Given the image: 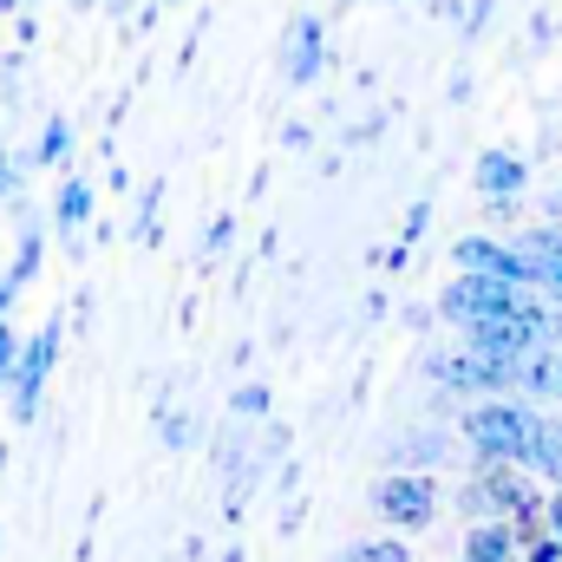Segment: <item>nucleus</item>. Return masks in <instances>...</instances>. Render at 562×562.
Masks as SVG:
<instances>
[{
    "instance_id": "nucleus-1",
    "label": "nucleus",
    "mask_w": 562,
    "mask_h": 562,
    "mask_svg": "<svg viewBox=\"0 0 562 562\" xmlns=\"http://www.w3.org/2000/svg\"><path fill=\"white\" fill-rule=\"evenodd\" d=\"M537 431H543V413L491 393L464 413V445L477 451V464H524L530 471V451H537Z\"/></svg>"
},
{
    "instance_id": "nucleus-2",
    "label": "nucleus",
    "mask_w": 562,
    "mask_h": 562,
    "mask_svg": "<svg viewBox=\"0 0 562 562\" xmlns=\"http://www.w3.org/2000/svg\"><path fill=\"white\" fill-rule=\"evenodd\" d=\"M458 504H464L471 524H484V517H510L517 530H537L543 510H550V504L524 484V464H484V471L471 477V491H458Z\"/></svg>"
},
{
    "instance_id": "nucleus-3",
    "label": "nucleus",
    "mask_w": 562,
    "mask_h": 562,
    "mask_svg": "<svg viewBox=\"0 0 562 562\" xmlns=\"http://www.w3.org/2000/svg\"><path fill=\"white\" fill-rule=\"evenodd\" d=\"M425 373H431V386H445V393H458V400L517 393V360L484 353V347H471V340H458L451 353H431V360H425Z\"/></svg>"
},
{
    "instance_id": "nucleus-4",
    "label": "nucleus",
    "mask_w": 562,
    "mask_h": 562,
    "mask_svg": "<svg viewBox=\"0 0 562 562\" xmlns=\"http://www.w3.org/2000/svg\"><path fill=\"white\" fill-rule=\"evenodd\" d=\"M530 301V288H517V281H491V276H464L438 294V314L451 321V327H471V321H491V314H510V307H524Z\"/></svg>"
},
{
    "instance_id": "nucleus-5",
    "label": "nucleus",
    "mask_w": 562,
    "mask_h": 562,
    "mask_svg": "<svg viewBox=\"0 0 562 562\" xmlns=\"http://www.w3.org/2000/svg\"><path fill=\"white\" fill-rule=\"evenodd\" d=\"M373 510H380L393 530H425V524L438 517V484H431V471H393V477H380Z\"/></svg>"
},
{
    "instance_id": "nucleus-6",
    "label": "nucleus",
    "mask_w": 562,
    "mask_h": 562,
    "mask_svg": "<svg viewBox=\"0 0 562 562\" xmlns=\"http://www.w3.org/2000/svg\"><path fill=\"white\" fill-rule=\"evenodd\" d=\"M451 262L464 276H491V281H517V288H537V269L517 243H497V236H458L451 243Z\"/></svg>"
},
{
    "instance_id": "nucleus-7",
    "label": "nucleus",
    "mask_w": 562,
    "mask_h": 562,
    "mask_svg": "<svg viewBox=\"0 0 562 562\" xmlns=\"http://www.w3.org/2000/svg\"><path fill=\"white\" fill-rule=\"evenodd\" d=\"M53 360H59V327H40V334L20 347V360H13V419L20 425L40 413V386H46Z\"/></svg>"
},
{
    "instance_id": "nucleus-8",
    "label": "nucleus",
    "mask_w": 562,
    "mask_h": 562,
    "mask_svg": "<svg viewBox=\"0 0 562 562\" xmlns=\"http://www.w3.org/2000/svg\"><path fill=\"white\" fill-rule=\"evenodd\" d=\"M321 66H327V26H321L314 13H301V20L288 26V40H281V79H288V86H314Z\"/></svg>"
},
{
    "instance_id": "nucleus-9",
    "label": "nucleus",
    "mask_w": 562,
    "mask_h": 562,
    "mask_svg": "<svg viewBox=\"0 0 562 562\" xmlns=\"http://www.w3.org/2000/svg\"><path fill=\"white\" fill-rule=\"evenodd\" d=\"M524 183H530V164H524L517 150H484V157H477V196H484L491 210H510V203L524 196Z\"/></svg>"
},
{
    "instance_id": "nucleus-10",
    "label": "nucleus",
    "mask_w": 562,
    "mask_h": 562,
    "mask_svg": "<svg viewBox=\"0 0 562 562\" xmlns=\"http://www.w3.org/2000/svg\"><path fill=\"white\" fill-rule=\"evenodd\" d=\"M464 562H524V530L510 517H484L464 537Z\"/></svg>"
},
{
    "instance_id": "nucleus-11",
    "label": "nucleus",
    "mask_w": 562,
    "mask_h": 562,
    "mask_svg": "<svg viewBox=\"0 0 562 562\" xmlns=\"http://www.w3.org/2000/svg\"><path fill=\"white\" fill-rule=\"evenodd\" d=\"M53 223H59L66 236H79V229L92 223V183H86V177H66V183H59V203H53Z\"/></svg>"
},
{
    "instance_id": "nucleus-12",
    "label": "nucleus",
    "mask_w": 562,
    "mask_h": 562,
    "mask_svg": "<svg viewBox=\"0 0 562 562\" xmlns=\"http://www.w3.org/2000/svg\"><path fill=\"white\" fill-rule=\"evenodd\" d=\"M517 249L530 256V269H537V281H543V269L562 256V229H524V236H517Z\"/></svg>"
},
{
    "instance_id": "nucleus-13",
    "label": "nucleus",
    "mask_w": 562,
    "mask_h": 562,
    "mask_svg": "<svg viewBox=\"0 0 562 562\" xmlns=\"http://www.w3.org/2000/svg\"><path fill=\"white\" fill-rule=\"evenodd\" d=\"M445 458V431H413V445H400V464H413V471H431Z\"/></svg>"
},
{
    "instance_id": "nucleus-14",
    "label": "nucleus",
    "mask_w": 562,
    "mask_h": 562,
    "mask_svg": "<svg viewBox=\"0 0 562 562\" xmlns=\"http://www.w3.org/2000/svg\"><path fill=\"white\" fill-rule=\"evenodd\" d=\"M524 562H562V537L550 530V517L537 530H524Z\"/></svg>"
},
{
    "instance_id": "nucleus-15",
    "label": "nucleus",
    "mask_w": 562,
    "mask_h": 562,
    "mask_svg": "<svg viewBox=\"0 0 562 562\" xmlns=\"http://www.w3.org/2000/svg\"><path fill=\"white\" fill-rule=\"evenodd\" d=\"M66 150H72V125L53 119V125L40 132V150H33V157H40V164H66Z\"/></svg>"
},
{
    "instance_id": "nucleus-16",
    "label": "nucleus",
    "mask_w": 562,
    "mask_h": 562,
    "mask_svg": "<svg viewBox=\"0 0 562 562\" xmlns=\"http://www.w3.org/2000/svg\"><path fill=\"white\" fill-rule=\"evenodd\" d=\"M33 269H40V229H26V236H20V249H13V269H7V276L26 288V281H33Z\"/></svg>"
},
{
    "instance_id": "nucleus-17",
    "label": "nucleus",
    "mask_w": 562,
    "mask_h": 562,
    "mask_svg": "<svg viewBox=\"0 0 562 562\" xmlns=\"http://www.w3.org/2000/svg\"><path fill=\"white\" fill-rule=\"evenodd\" d=\"M347 562H413V550L406 543H353Z\"/></svg>"
},
{
    "instance_id": "nucleus-18",
    "label": "nucleus",
    "mask_w": 562,
    "mask_h": 562,
    "mask_svg": "<svg viewBox=\"0 0 562 562\" xmlns=\"http://www.w3.org/2000/svg\"><path fill=\"white\" fill-rule=\"evenodd\" d=\"M13 360H20V334H13L7 314H0V386H13Z\"/></svg>"
},
{
    "instance_id": "nucleus-19",
    "label": "nucleus",
    "mask_w": 562,
    "mask_h": 562,
    "mask_svg": "<svg viewBox=\"0 0 562 562\" xmlns=\"http://www.w3.org/2000/svg\"><path fill=\"white\" fill-rule=\"evenodd\" d=\"M269 413V386H243L236 393V419H262Z\"/></svg>"
},
{
    "instance_id": "nucleus-20",
    "label": "nucleus",
    "mask_w": 562,
    "mask_h": 562,
    "mask_svg": "<svg viewBox=\"0 0 562 562\" xmlns=\"http://www.w3.org/2000/svg\"><path fill=\"white\" fill-rule=\"evenodd\" d=\"M132 236H138V243H157V190L138 203V229H132Z\"/></svg>"
},
{
    "instance_id": "nucleus-21",
    "label": "nucleus",
    "mask_w": 562,
    "mask_h": 562,
    "mask_svg": "<svg viewBox=\"0 0 562 562\" xmlns=\"http://www.w3.org/2000/svg\"><path fill=\"white\" fill-rule=\"evenodd\" d=\"M0 203H20V177H13V157L0 144Z\"/></svg>"
},
{
    "instance_id": "nucleus-22",
    "label": "nucleus",
    "mask_w": 562,
    "mask_h": 562,
    "mask_svg": "<svg viewBox=\"0 0 562 562\" xmlns=\"http://www.w3.org/2000/svg\"><path fill=\"white\" fill-rule=\"evenodd\" d=\"M229 236H236V223H216V229H210V243H203V262H216V256L229 249Z\"/></svg>"
},
{
    "instance_id": "nucleus-23",
    "label": "nucleus",
    "mask_w": 562,
    "mask_h": 562,
    "mask_svg": "<svg viewBox=\"0 0 562 562\" xmlns=\"http://www.w3.org/2000/svg\"><path fill=\"white\" fill-rule=\"evenodd\" d=\"M537 288H543V294H550V301L562 307V256L550 262V269H543V281H537Z\"/></svg>"
},
{
    "instance_id": "nucleus-24",
    "label": "nucleus",
    "mask_w": 562,
    "mask_h": 562,
    "mask_svg": "<svg viewBox=\"0 0 562 562\" xmlns=\"http://www.w3.org/2000/svg\"><path fill=\"white\" fill-rule=\"evenodd\" d=\"M13 294H20V281H13V276H0V314L13 307Z\"/></svg>"
},
{
    "instance_id": "nucleus-25",
    "label": "nucleus",
    "mask_w": 562,
    "mask_h": 562,
    "mask_svg": "<svg viewBox=\"0 0 562 562\" xmlns=\"http://www.w3.org/2000/svg\"><path fill=\"white\" fill-rule=\"evenodd\" d=\"M543 517H550V530L562 537V497H550V510H543Z\"/></svg>"
},
{
    "instance_id": "nucleus-26",
    "label": "nucleus",
    "mask_w": 562,
    "mask_h": 562,
    "mask_svg": "<svg viewBox=\"0 0 562 562\" xmlns=\"http://www.w3.org/2000/svg\"><path fill=\"white\" fill-rule=\"evenodd\" d=\"M20 7H26V0H0V13H20Z\"/></svg>"
},
{
    "instance_id": "nucleus-27",
    "label": "nucleus",
    "mask_w": 562,
    "mask_h": 562,
    "mask_svg": "<svg viewBox=\"0 0 562 562\" xmlns=\"http://www.w3.org/2000/svg\"><path fill=\"white\" fill-rule=\"evenodd\" d=\"M550 484H557V497H562V471H557V477H550Z\"/></svg>"
},
{
    "instance_id": "nucleus-28",
    "label": "nucleus",
    "mask_w": 562,
    "mask_h": 562,
    "mask_svg": "<svg viewBox=\"0 0 562 562\" xmlns=\"http://www.w3.org/2000/svg\"><path fill=\"white\" fill-rule=\"evenodd\" d=\"M550 210H557V216H562V196H557V203H550Z\"/></svg>"
},
{
    "instance_id": "nucleus-29",
    "label": "nucleus",
    "mask_w": 562,
    "mask_h": 562,
    "mask_svg": "<svg viewBox=\"0 0 562 562\" xmlns=\"http://www.w3.org/2000/svg\"><path fill=\"white\" fill-rule=\"evenodd\" d=\"M79 7H92V0H79Z\"/></svg>"
},
{
    "instance_id": "nucleus-30",
    "label": "nucleus",
    "mask_w": 562,
    "mask_h": 562,
    "mask_svg": "<svg viewBox=\"0 0 562 562\" xmlns=\"http://www.w3.org/2000/svg\"><path fill=\"white\" fill-rule=\"evenodd\" d=\"M340 562H347V557H340Z\"/></svg>"
},
{
    "instance_id": "nucleus-31",
    "label": "nucleus",
    "mask_w": 562,
    "mask_h": 562,
    "mask_svg": "<svg viewBox=\"0 0 562 562\" xmlns=\"http://www.w3.org/2000/svg\"><path fill=\"white\" fill-rule=\"evenodd\" d=\"M557 360H562V353H557Z\"/></svg>"
}]
</instances>
